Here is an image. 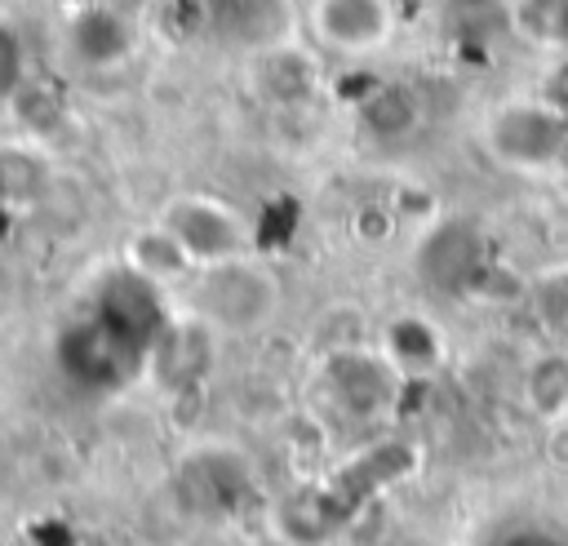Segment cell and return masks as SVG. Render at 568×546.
Instances as JSON below:
<instances>
[{"label":"cell","mask_w":568,"mask_h":546,"mask_svg":"<svg viewBox=\"0 0 568 546\" xmlns=\"http://www.w3.org/2000/svg\"><path fill=\"white\" fill-rule=\"evenodd\" d=\"M18 89V44L0 31V93Z\"/></svg>","instance_id":"cell-20"},{"label":"cell","mask_w":568,"mask_h":546,"mask_svg":"<svg viewBox=\"0 0 568 546\" xmlns=\"http://www.w3.org/2000/svg\"><path fill=\"white\" fill-rule=\"evenodd\" d=\"M129 266H133L138 275H146L151 284H169V280H182L186 271H200V266L191 262V253L173 240V231H164L160 222L146 226V231H138V235L129 240Z\"/></svg>","instance_id":"cell-11"},{"label":"cell","mask_w":568,"mask_h":546,"mask_svg":"<svg viewBox=\"0 0 568 546\" xmlns=\"http://www.w3.org/2000/svg\"><path fill=\"white\" fill-rule=\"evenodd\" d=\"M311 27L337 53H373L390 40L395 9L390 0H315Z\"/></svg>","instance_id":"cell-6"},{"label":"cell","mask_w":568,"mask_h":546,"mask_svg":"<svg viewBox=\"0 0 568 546\" xmlns=\"http://www.w3.org/2000/svg\"><path fill=\"white\" fill-rule=\"evenodd\" d=\"M484 151L501 169L537 173L568 155V115L555 111L546 98L506 102L484 120Z\"/></svg>","instance_id":"cell-3"},{"label":"cell","mask_w":568,"mask_h":546,"mask_svg":"<svg viewBox=\"0 0 568 546\" xmlns=\"http://www.w3.org/2000/svg\"><path fill=\"white\" fill-rule=\"evenodd\" d=\"M417 271L435 289H448V293L470 289L479 280V271H484V240H479V231L470 222H462V218L439 222L426 235L422 253H417Z\"/></svg>","instance_id":"cell-8"},{"label":"cell","mask_w":568,"mask_h":546,"mask_svg":"<svg viewBox=\"0 0 568 546\" xmlns=\"http://www.w3.org/2000/svg\"><path fill=\"white\" fill-rule=\"evenodd\" d=\"M160 226L173 231V240L191 253L195 266H213V262L248 253L244 218L213 195H173L160 209Z\"/></svg>","instance_id":"cell-4"},{"label":"cell","mask_w":568,"mask_h":546,"mask_svg":"<svg viewBox=\"0 0 568 546\" xmlns=\"http://www.w3.org/2000/svg\"><path fill=\"white\" fill-rule=\"evenodd\" d=\"M528 297H532V311H537V320L546 328L568 333V266H546L532 280Z\"/></svg>","instance_id":"cell-17"},{"label":"cell","mask_w":568,"mask_h":546,"mask_svg":"<svg viewBox=\"0 0 568 546\" xmlns=\"http://www.w3.org/2000/svg\"><path fill=\"white\" fill-rule=\"evenodd\" d=\"M257 89L271 102H302L315 89V67L306 58L288 53V49L262 53V62H257Z\"/></svg>","instance_id":"cell-14"},{"label":"cell","mask_w":568,"mask_h":546,"mask_svg":"<svg viewBox=\"0 0 568 546\" xmlns=\"http://www.w3.org/2000/svg\"><path fill=\"white\" fill-rule=\"evenodd\" d=\"M138 360H142V351L129 337H120L102 315H84V320L67 324L58 337L62 373L84 382V386H98V391L124 382L138 368Z\"/></svg>","instance_id":"cell-5"},{"label":"cell","mask_w":568,"mask_h":546,"mask_svg":"<svg viewBox=\"0 0 568 546\" xmlns=\"http://www.w3.org/2000/svg\"><path fill=\"white\" fill-rule=\"evenodd\" d=\"M280 306V280L271 266L253 262L248 253L200 266V289H195V311L222 328V333H253L262 328Z\"/></svg>","instance_id":"cell-2"},{"label":"cell","mask_w":568,"mask_h":546,"mask_svg":"<svg viewBox=\"0 0 568 546\" xmlns=\"http://www.w3.org/2000/svg\"><path fill=\"white\" fill-rule=\"evenodd\" d=\"M541 98H546L555 111L568 115V53L550 62V71H546V80H541Z\"/></svg>","instance_id":"cell-19"},{"label":"cell","mask_w":568,"mask_h":546,"mask_svg":"<svg viewBox=\"0 0 568 546\" xmlns=\"http://www.w3.org/2000/svg\"><path fill=\"white\" fill-rule=\"evenodd\" d=\"M386 360L399 368V373H408V377H417V373H430V368H439V360H444V342H439V333L422 320V315H399L390 328H386Z\"/></svg>","instance_id":"cell-12"},{"label":"cell","mask_w":568,"mask_h":546,"mask_svg":"<svg viewBox=\"0 0 568 546\" xmlns=\"http://www.w3.org/2000/svg\"><path fill=\"white\" fill-rule=\"evenodd\" d=\"M40 182H44V169H40L36 155H27V151H0V191L9 200L36 195Z\"/></svg>","instance_id":"cell-18"},{"label":"cell","mask_w":568,"mask_h":546,"mask_svg":"<svg viewBox=\"0 0 568 546\" xmlns=\"http://www.w3.org/2000/svg\"><path fill=\"white\" fill-rule=\"evenodd\" d=\"M355 111H359L364 133H373L382 142H395L417 129V93L408 84H373Z\"/></svg>","instance_id":"cell-10"},{"label":"cell","mask_w":568,"mask_h":546,"mask_svg":"<svg viewBox=\"0 0 568 546\" xmlns=\"http://www.w3.org/2000/svg\"><path fill=\"white\" fill-rule=\"evenodd\" d=\"M213 360V324L204 315H186L160 328L155 346H151V364L155 377H164L169 386H191Z\"/></svg>","instance_id":"cell-9"},{"label":"cell","mask_w":568,"mask_h":546,"mask_svg":"<svg viewBox=\"0 0 568 546\" xmlns=\"http://www.w3.org/2000/svg\"><path fill=\"white\" fill-rule=\"evenodd\" d=\"M395 373L399 368L386 360V351L342 346L328 355V391L355 417H373L377 408H386V400L395 391Z\"/></svg>","instance_id":"cell-7"},{"label":"cell","mask_w":568,"mask_h":546,"mask_svg":"<svg viewBox=\"0 0 568 546\" xmlns=\"http://www.w3.org/2000/svg\"><path fill=\"white\" fill-rule=\"evenodd\" d=\"M75 49H80L89 62H115V58H124V49H129V31H124V22H120L115 13L93 9V13H84V18L75 22Z\"/></svg>","instance_id":"cell-16"},{"label":"cell","mask_w":568,"mask_h":546,"mask_svg":"<svg viewBox=\"0 0 568 546\" xmlns=\"http://www.w3.org/2000/svg\"><path fill=\"white\" fill-rule=\"evenodd\" d=\"M417 462V453L408 444H377V448H364L355 453L351 462H342V471L324 484H315L311 493L293 497L284 510H280V528L288 542H302V546H315V542H328L333 528H342L377 488L395 484L399 475H408Z\"/></svg>","instance_id":"cell-1"},{"label":"cell","mask_w":568,"mask_h":546,"mask_svg":"<svg viewBox=\"0 0 568 546\" xmlns=\"http://www.w3.org/2000/svg\"><path fill=\"white\" fill-rule=\"evenodd\" d=\"M524 404L546 422L568 413V351H541V355L528 360V368H524Z\"/></svg>","instance_id":"cell-13"},{"label":"cell","mask_w":568,"mask_h":546,"mask_svg":"<svg viewBox=\"0 0 568 546\" xmlns=\"http://www.w3.org/2000/svg\"><path fill=\"white\" fill-rule=\"evenodd\" d=\"M510 27L532 44H568V0H510Z\"/></svg>","instance_id":"cell-15"}]
</instances>
